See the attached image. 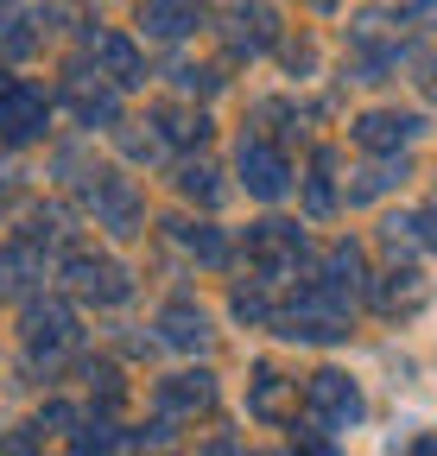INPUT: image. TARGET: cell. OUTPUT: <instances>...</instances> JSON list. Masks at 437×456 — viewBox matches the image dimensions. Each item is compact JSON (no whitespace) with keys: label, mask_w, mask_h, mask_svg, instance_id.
Here are the masks:
<instances>
[]
</instances>
